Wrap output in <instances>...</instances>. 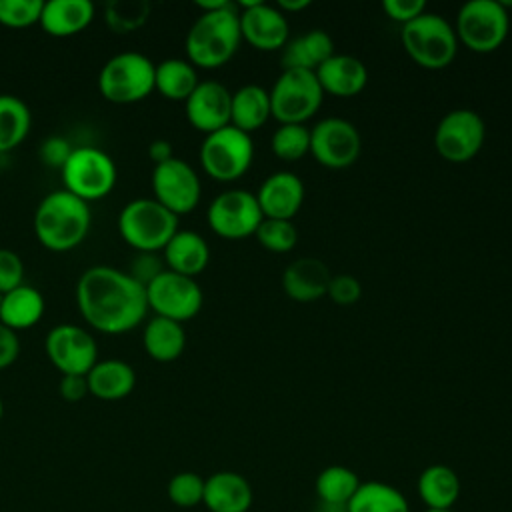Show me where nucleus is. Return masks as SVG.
<instances>
[{
	"label": "nucleus",
	"instance_id": "a19ab883",
	"mask_svg": "<svg viewBox=\"0 0 512 512\" xmlns=\"http://www.w3.org/2000/svg\"><path fill=\"white\" fill-rule=\"evenodd\" d=\"M24 282V262L18 252L0 248V294Z\"/></svg>",
	"mask_w": 512,
	"mask_h": 512
},
{
	"label": "nucleus",
	"instance_id": "603ef678",
	"mask_svg": "<svg viewBox=\"0 0 512 512\" xmlns=\"http://www.w3.org/2000/svg\"><path fill=\"white\" fill-rule=\"evenodd\" d=\"M424 512H454V510H424Z\"/></svg>",
	"mask_w": 512,
	"mask_h": 512
},
{
	"label": "nucleus",
	"instance_id": "49530a36",
	"mask_svg": "<svg viewBox=\"0 0 512 512\" xmlns=\"http://www.w3.org/2000/svg\"><path fill=\"white\" fill-rule=\"evenodd\" d=\"M20 354V340L16 332L0 322V370L8 368Z\"/></svg>",
	"mask_w": 512,
	"mask_h": 512
},
{
	"label": "nucleus",
	"instance_id": "6ab92c4d",
	"mask_svg": "<svg viewBox=\"0 0 512 512\" xmlns=\"http://www.w3.org/2000/svg\"><path fill=\"white\" fill-rule=\"evenodd\" d=\"M264 218L292 220L304 202V182L288 170L272 172L254 194Z\"/></svg>",
	"mask_w": 512,
	"mask_h": 512
},
{
	"label": "nucleus",
	"instance_id": "f8f14e48",
	"mask_svg": "<svg viewBox=\"0 0 512 512\" xmlns=\"http://www.w3.org/2000/svg\"><path fill=\"white\" fill-rule=\"evenodd\" d=\"M146 300L156 316L184 322L200 312L204 294L196 278L166 268L146 284Z\"/></svg>",
	"mask_w": 512,
	"mask_h": 512
},
{
	"label": "nucleus",
	"instance_id": "ddd939ff",
	"mask_svg": "<svg viewBox=\"0 0 512 512\" xmlns=\"http://www.w3.org/2000/svg\"><path fill=\"white\" fill-rule=\"evenodd\" d=\"M360 152V132L344 118H324L310 128V154L324 168H348L360 158Z\"/></svg>",
	"mask_w": 512,
	"mask_h": 512
},
{
	"label": "nucleus",
	"instance_id": "39448f33",
	"mask_svg": "<svg viewBox=\"0 0 512 512\" xmlns=\"http://www.w3.org/2000/svg\"><path fill=\"white\" fill-rule=\"evenodd\" d=\"M118 232L138 252H158L178 232V216L156 198H134L118 214Z\"/></svg>",
	"mask_w": 512,
	"mask_h": 512
},
{
	"label": "nucleus",
	"instance_id": "6e6552de",
	"mask_svg": "<svg viewBox=\"0 0 512 512\" xmlns=\"http://www.w3.org/2000/svg\"><path fill=\"white\" fill-rule=\"evenodd\" d=\"M510 30L506 6L498 0H470L456 16V38L468 50L488 54L498 50Z\"/></svg>",
	"mask_w": 512,
	"mask_h": 512
},
{
	"label": "nucleus",
	"instance_id": "dca6fc26",
	"mask_svg": "<svg viewBox=\"0 0 512 512\" xmlns=\"http://www.w3.org/2000/svg\"><path fill=\"white\" fill-rule=\"evenodd\" d=\"M44 348L60 374H88L98 362L96 338L78 324H56L48 332Z\"/></svg>",
	"mask_w": 512,
	"mask_h": 512
},
{
	"label": "nucleus",
	"instance_id": "5701e85b",
	"mask_svg": "<svg viewBox=\"0 0 512 512\" xmlns=\"http://www.w3.org/2000/svg\"><path fill=\"white\" fill-rule=\"evenodd\" d=\"M168 270L196 278L210 260V246L194 230H178L162 248Z\"/></svg>",
	"mask_w": 512,
	"mask_h": 512
},
{
	"label": "nucleus",
	"instance_id": "37998d69",
	"mask_svg": "<svg viewBox=\"0 0 512 512\" xmlns=\"http://www.w3.org/2000/svg\"><path fill=\"white\" fill-rule=\"evenodd\" d=\"M162 270L166 268L162 266V260L156 256V252H138L130 262V270L126 272L146 288V284L152 282Z\"/></svg>",
	"mask_w": 512,
	"mask_h": 512
},
{
	"label": "nucleus",
	"instance_id": "c756f323",
	"mask_svg": "<svg viewBox=\"0 0 512 512\" xmlns=\"http://www.w3.org/2000/svg\"><path fill=\"white\" fill-rule=\"evenodd\" d=\"M358 486V474L340 464H332L320 470L314 482L318 502L322 508H328V512H346V506L356 494Z\"/></svg>",
	"mask_w": 512,
	"mask_h": 512
},
{
	"label": "nucleus",
	"instance_id": "c9c22d12",
	"mask_svg": "<svg viewBox=\"0 0 512 512\" xmlns=\"http://www.w3.org/2000/svg\"><path fill=\"white\" fill-rule=\"evenodd\" d=\"M150 16L148 0H110L104 6L106 24L120 34L140 28Z\"/></svg>",
	"mask_w": 512,
	"mask_h": 512
},
{
	"label": "nucleus",
	"instance_id": "a211bd4d",
	"mask_svg": "<svg viewBox=\"0 0 512 512\" xmlns=\"http://www.w3.org/2000/svg\"><path fill=\"white\" fill-rule=\"evenodd\" d=\"M230 108L232 92L216 80H200L194 92L184 100L188 122L204 134L228 126Z\"/></svg>",
	"mask_w": 512,
	"mask_h": 512
},
{
	"label": "nucleus",
	"instance_id": "09e8293b",
	"mask_svg": "<svg viewBox=\"0 0 512 512\" xmlns=\"http://www.w3.org/2000/svg\"><path fill=\"white\" fill-rule=\"evenodd\" d=\"M310 6V0H278L276 8L286 16L288 12H300Z\"/></svg>",
	"mask_w": 512,
	"mask_h": 512
},
{
	"label": "nucleus",
	"instance_id": "e433bc0d",
	"mask_svg": "<svg viewBox=\"0 0 512 512\" xmlns=\"http://www.w3.org/2000/svg\"><path fill=\"white\" fill-rule=\"evenodd\" d=\"M258 244L270 252H290L298 242V230L292 220H274L262 218L260 226L254 232Z\"/></svg>",
	"mask_w": 512,
	"mask_h": 512
},
{
	"label": "nucleus",
	"instance_id": "1a4fd4ad",
	"mask_svg": "<svg viewBox=\"0 0 512 512\" xmlns=\"http://www.w3.org/2000/svg\"><path fill=\"white\" fill-rule=\"evenodd\" d=\"M268 94L272 118L278 124H304L318 112L324 98L318 78L310 70H282Z\"/></svg>",
	"mask_w": 512,
	"mask_h": 512
},
{
	"label": "nucleus",
	"instance_id": "20e7f679",
	"mask_svg": "<svg viewBox=\"0 0 512 512\" xmlns=\"http://www.w3.org/2000/svg\"><path fill=\"white\" fill-rule=\"evenodd\" d=\"M400 42L414 64L426 70H442L458 52L454 26L440 14L424 12L400 28Z\"/></svg>",
	"mask_w": 512,
	"mask_h": 512
},
{
	"label": "nucleus",
	"instance_id": "9b49d317",
	"mask_svg": "<svg viewBox=\"0 0 512 512\" xmlns=\"http://www.w3.org/2000/svg\"><path fill=\"white\" fill-rule=\"evenodd\" d=\"M486 124L482 116L470 108L446 112L434 130L436 152L452 164L472 160L484 146Z\"/></svg>",
	"mask_w": 512,
	"mask_h": 512
},
{
	"label": "nucleus",
	"instance_id": "b1692460",
	"mask_svg": "<svg viewBox=\"0 0 512 512\" xmlns=\"http://www.w3.org/2000/svg\"><path fill=\"white\" fill-rule=\"evenodd\" d=\"M460 490L462 486L456 470L446 464L426 466L416 480V492L426 504V510H454Z\"/></svg>",
	"mask_w": 512,
	"mask_h": 512
},
{
	"label": "nucleus",
	"instance_id": "aec40b11",
	"mask_svg": "<svg viewBox=\"0 0 512 512\" xmlns=\"http://www.w3.org/2000/svg\"><path fill=\"white\" fill-rule=\"evenodd\" d=\"M316 78L324 94L336 98H352L368 84L366 64L350 54H334L316 68Z\"/></svg>",
	"mask_w": 512,
	"mask_h": 512
},
{
	"label": "nucleus",
	"instance_id": "72a5a7b5",
	"mask_svg": "<svg viewBox=\"0 0 512 512\" xmlns=\"http://www.w3.org/2000/svg\"><path fill=\"white\" fill-rule=\"evenodd\" d=\"M30 124L28 104L14 94H0V154L16 148L26 138Z\"/></svg>",
	"mask_w": 512,
	"mask_h": 512
},
{
	"label": "nucleus",
	"instance_id": "f03ea898",
	"mask_svg": "<svg viewBox=\"0 0 512 512\" xmlns=\"http://www.w3.org/2000/svg\"><path fill=\"white\" fill-rule=\"evenodd\" d=\"M240 42L238 8L230 2L222 10L200 12L192 22L184 40L186 60L198 68H220L236 54Z\"/></svg>",
	"mask_w": 512,
	"mask_h": 512
},
{
	"label": "nucleus",
	"instance_id": "864d4df0",
	"mask_svg": "<svg viewBox=\"0 0 512 512\" xmlns=\"http://www.w3.org/2000/svg\"><path fill=\"white\" fill-rule=\"evenodd\" d=\"M0 296H2V294H0Z\"/></svg>",
	"mask_w": 512,
	"mask_h": 512
},
{
	"label": "nucleus",
	"instance_id": "2f4dec72",
	"mask_svg": "<svg viewBox=\"0 0 512 512\" xmlns=\"http://www.w3.org/2000/svg\"><path fill=\"white\" fill-rule=\"evenodd\" d=\"M346 512H410L406 496L392 484L380 480L360 482Z\"/></svg>",
	"mask_w": 512,
	"mask_h": 512
},
{
	"label": "nucleus",
	"instance_id": "c85d7f7f",
	"mask_svg": "<svg viewBox=\"0 0 512 512\" xmlns=\"http://www.w3.org/2000/svg\"><path fill=\"white\" fill-rule=\"evenodd\" d=\"M268 118H272L270 110V94L266 88L258 84L240 86L232 94L230 108V124L246 134L260 130Z\"/></svg>",
	"mask_w": 512,
	"mask_h": 512
},
{
	"label": "nucleus",
	"instance_id": "4be33fe9",
	"mask_svg": "<svg viewBox=\"0 0 512 512\" xmlns=\"http://www.w3.org/2000/svg\"><path fill=\"white\" fill-rule=\"evenodd\" d=\"M254 500L250 482L232 470H218L204 478L202 504L210 512H248Z\"/></svg>",
	"mask_w": 512,
	"mask_h": 512
},
{
	"label": "nucleus",
	"instance_id": "7c9ffc66",
	"mask_svg": "<svg viewBox=\"0 0 512 512\" xmlns=\"http://www.w3.org/2000/svg\"><path fill=\"white\" fill-rule=\"evenodd\" d=\"M142 344L146 352L158 362L176 360L186 348L184 326L182 322L164 316H152L144 326Z\"/></svg>",
	"mask_w": 512,
	"mask_h": 512
},
{
	"label": "nucleus",
	"instance_id": "58836bf2",
	"mask_svg": "<svg viewBox=\"0 0 512 512\" xmlns=\"http://www.w3.org/2000/svg\"><path fill=\"white\" fill-rule=\"evenodd\" d=\"M42 0H0V22L14 28H24L40 20Z\"/></svg>",
	"mask_w": 512,
	"mask_h": 512
},
{
	"label": "nucleus",
	"instance_id": "a878e982",
	"mask_svg": "<svg viewBox=\"0 0 512 512\" xmlns=\"http://www.w3.org/2000/svg\"><path fill=\"white\" fill-rule=\"evenodd\" d=\"M92 18L94 4L90 0H48L38 24L52 36H72L84 30Z\"/></svg>",
	"mask_w": 512,
	"mask_h": 512
},
{
	"label": "nucleus",
	"instance_id": "2eb2a0df",
	"mask_svg": "<svg viewBox=\"0 0 512 512\" xmlns=\"http://www.w3.org/2000/svg\"><path fill=\"white\" fill-rule=\"evenodd\" d=\"M154 198L176 216L192 212L200 202V178L196 170L182 158H170L154 164L152 170Z\"/></svg>",
	"mask_w": 512,
	"mask_h": 512
},
{
	"label": "nucleus",
	"instance_id": "423d86ee",
	"mask_svg": "<svg viewBox=\"0 0 512 512\" xmlns=\"http://www.w3.org/2000/svg\"><path fill=\"white\" fill-rule=\"evenodd\" d=\"M156 64L138 50H124L110 56L98 74L102 96L116 104L138 102L154 90Z\"/></svg>",
	"mask_w": 512,
	"mask_h": 512
},
{
	"label": "nucleus",
	"instance_id": "f704fd0d",
	"mask_svg": "<svg viewBox=\"0 0 512 512\" xmlns=\"http://www.w3.org/2000/svg\"><path fill=\"white\" fill-rule=\"evenodd\" d=\"M272 154L284 162H296L310 154V128L304 124H280L270 138Z\"/></svg>",
	"mask_w": 512,
	"mask_h": 512
},
{
	"label": "nucleus",
	"instance_id": "7ed1b4c3",
	"mask_svg": "<svg viewBox=\"0 0 512 512\" xmlns=\"http://www.w3.org/2000/svg\"><path fill=\"white\" fill-rule=\"evenodd\" d=\"M88 202L66 188L46 194L34 212V232L42 246L62 252L78 246L90 228Z\"/></svg>",
	"mask_w": 512,
	"mask_h": 512
},
{
	"label": "nucleus",
	"instance_id": "9d476101",
	"mask_svg": "<svg viewBox=\"0 0 512 512\" xmlns=\"http://www.w3.org/2000/svg\"><path fill=\"white\" fill-rule=\"evenodd\" d=\"M60 172L64 188L86 202L104 198L116 184V164L112 156L96 146L72 148Z\"/></svg>",
	"mask_w": 512,
	"mask_h": 512
},
{
	"label": "nucleus",
	"instance_id": "bb28decb",
	"mask_svg": "<svg viewBox=\"0 0 512 512\" xmlns=\"http://www.w3.org/2000/svg\"><path fill=\"white\" fill-rule=\"evenodd\" d=\"M330 56H334V42L328 32L316 28L286 42L282 48V66L284 70L316 72Z\"/></svg>",
	"mask_w": 512,
	"mask_h": 512
},
{
	"label": "nucleus",
	"instance_id": "79ce46f5",
	"mask_svg": "<svg viewBox=\"0 0 512 512\" xmlns=\"http://www.w3.org/2000/svg\"><path fill=\"white\" fill-rule=\"evenodd\" d=\"M382 10L390 20L404 26L426 12V2L424 0H384Z\"/></svg>",
	"mask_w": 512,
	"mask_h": 512
},
{
	"label": "nucleus",
	"instance_id": "393cba45",
	"mask_svg": "<svg viewBox=\"0 0 512 512\" xmlns=\"http://www.w3.org/2000/svg\"><path fill=\"white\" fill-rule=\"evenodd\" d=\"M88 392L100 400H120L128 396L136 386L134 368L120 360L108 358L98 360L86 374Z\"/></svg>",
	"mask_w": 512,
	"mask_h": 512
},
{
	"label": "nucleus",
	"instance_id": "412c9836",
	"mask_svg": "<svg viewBox=\"0 0 512 512\" xmlns=\"http://www.w3.org/2000/svg\"><path fill=\"white\" fill-rule=\"evenodd\" d=\"M330 278V268L320 258L302 256L284 268L282 288L296 302H312L326 296Z\"/></svg>",
	"mask_w": 512,
	"mask_h": 512
},
{
	"label": "nucleus",
	"instance_id": "8fccbe9b",
	"mask_svg": "<svg viewBox=\"0 0 512 512\" xmlns=\"http://www.w3.org/2000/svg\"><path fill=\"white\" fill-rule=\"evenodd\" d=\"M230 4V0H196V6L200 8V12H214V10H222Z\"/></svg>",
	"mask_w": 512,
	"mask_h": 512
},
{
	"label": "nucleus",
	"instance_id": "cd10ccee",
	"mask_svg": "<svg viewBox=\"0 0 512 512\" xmlns=\"http://www.w3.org/2000/svg\"><path fill=\"white\" fill-rule=\"evenodd\" d=\"M44 306L42 292L22 282L0 296V322L14 332L30 328L42 318Z\"/></svg>",
	"mask_w": 512,
	"mask_h": 512
},
{
	"label": "nucleus",
	"instance_id": "4468645a",
	"mask_svg": "<svg viewBox=\"0 0 512 512\" xmlns=\"http://www.w3.org/2000/svg\"><path fill=\"white\" fill-rule=\"evenodd\" d=\"M262 212L256 196L242 188H232L220 192L208 206L206 220L214 234L240 240L252 236L262 222Z\"/></svg>",
	"mask_w": 512,
	"mask_h": 512
},
{
	"label": "nucleus",
	"instance_id": "473e14b6",
	"mask_svg": "<svg viewBox=\"0 0 512 512\" xmlns=\"http://www.w3.org/2000/svg\"><path fill=\"white\" fill-rule=\"evenodd\" d=\"M196 66L186 58H166L156 64L154 90H158L168 100H186L198 86Z\"/></svg>",
	"mask_w": 512,
	"mask_h": 512
},
{
	"label": "nucleus",
	"instance_id": "f257e3e1",
	"mask_svg": "<svg viewBox=\"0 0 512 512\" xmlns=\"http://www.w3.org/2000/svg\"><path fill=\"white\" fill-rule=\"evenodd\" d=\"M76 304L92 328L108 334L132 330L148 310L146 288L126 270L108 264L90 266L80 274Z\"/></svg>",
	"mask_w": 512,
	"mask_h": 512
},
{
	"label": "nucleus",
	"instance_id": "ea45409f",
	"mask_svg": "<svg viewBox=\"0 0 512 512\" xmlns=\"http://www.w3.org/2000/svg\"><path fill=\"white\" fill-rule=\"evenodd\" d=\"M326 294L338 306H352L362 296V284L352 274H336L330 278Z\"/></svg>",
	"mask_w": 512,
	"mask_h": 512
},
{
	"label": "nucleus",
	"instance_id": "4c0bfd02",
	"mask_svg": "<svg viewBox=\"0 0 512 512\" xmlns=\"http://www.w3.org/2000/svg\"><path fill=\"white\" fill-rule=\"evenodd\" d=\"M166 494L174 506L194 508L204 500V478L190 470L178 472L168 480Z\"/></svg>",
	"mask_w": 512,
	"mask_h": 512
},
{
	"label": "nucleus",
	"instance_id": "a18cd8bd",
	"mask_svg": "<svg viewBox=\"0 0 512 512\" xmlns=\"http://www.w3.org/2000/svg\"><path fill=\"white\" fill-rule=\"evenodd\" d=\"M58 392L68 402L82 400L86 394H90L86 374H62L58 382Z\"/></svg>",
	"mask_w": 512,
	"mask_h": 512
},
{
	"label": "nucleus",
	"instance_id": "f3484780",
	"mask_svg": "<svg viewBox=\"0 0 512 512\" xmlns=\"http://www.w3.org/2000/svg\"><path fill=\"white\" fill-rule=\"evenodd\" d=\"M240 34L252 48L260 52L282 50L290 36V26L286 16L262 0H240L236 4Z\"/></svg>",
	"mask_w": 512,
	"mask_h": 512
},
{
	"label": "nucleus",
	"instance_id": "de8ad7c7",
	"mask_svg": "<svg viewBox=\"0 0 512 512\" xmlns=\"http://www.w3.org/2000/svg\"><path fill=\"white\" fill-rule=\"evenodd\" d=\"M148 156L154 164H160V162H166L170 158H174V152H172V144L170 140L166 138H156L150 142L148 146Z\"/></svg>",
	"mask_w": 512,
	"mask_h": 512
},
{
	"label": "nucleus",
	"instance_id": "0eeeda50",
	"mask_svg": "<svg viewBox=\"0 0 512 512\" xmlns=\"http://www.w3.org/2000/svg\"><path fill=\"white\" fill-rule=\"evenodd\" d=\"M200 164L204 172L218 182L242 178L254 160L252 136L232 124L204 136L200 144Z\"/></svg>",
	"mask_w": 512,
	"mask_h": 512
},
{
	"label": "nucleus",
	"instance_id": "c03bdc74",
	"mask_svg": "<svg viewBox=\"0 0 512 512\" xmlns=\"http://www.w3.org/2000/svg\"><path fill=\"white\" fill-rule=\"evenodd\" d=\"M70 152H72V148L68 146V140H64L60 136H50L40 144V158L50 166L62 168V164L66 162Z\"/></svg>",
	"mask_w": 512,
	"mask_h": 512
},
{
	"label": "nucleus",
	"instance_id": "3c124183",
	"mask_svg": "<svg viewBox=\"0 0 512 512\" xmlns=\"http://www.w3.org/2000/svg\"><path fill=\"white\" fill-rule=\"evenodd\" d=\"M2 416H4V402H2V398H0V420H2Z\"/></svg>",
	"mask_w": 512,
	"mask_h": 512
}]
</instances>
